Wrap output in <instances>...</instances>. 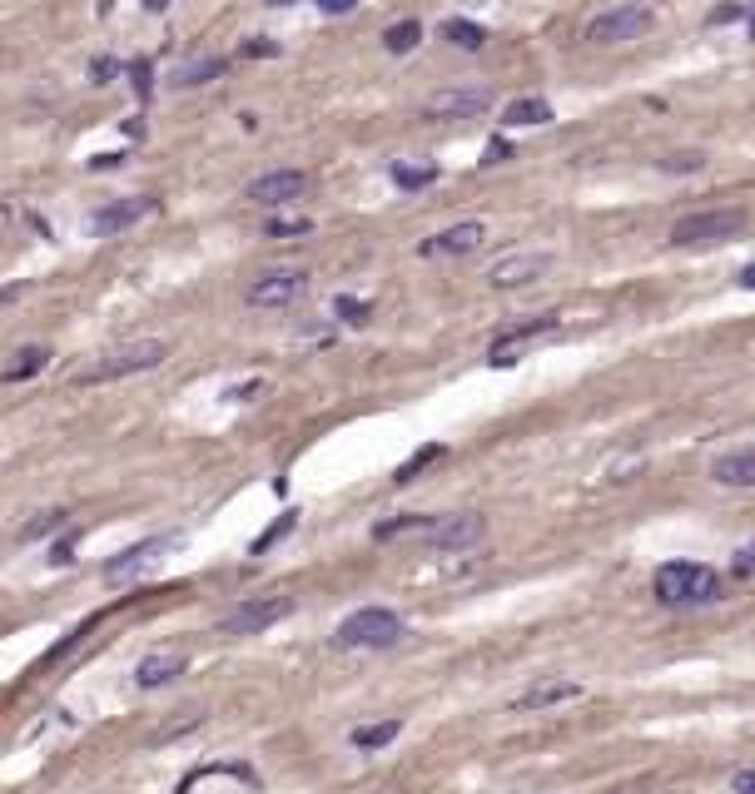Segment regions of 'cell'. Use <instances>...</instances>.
Segmentation results:
<instances>
[{
  "label": "cell",
  "instance_id": "1",
  "mask_svg": "<svg viewBox=\"0 0 755 794\" xmlns=\"http://www.w3.org/2000/svg\"><path fill=\"white\" fill-rule=\"evenodd\" d=\"M656 601L661 606H676V611H696V606H716L721 601V571L701 566V561H666L651 581Z\"/></svg>",
  "mask_w": 755,
  "mask_h": 794
},
{
  "label": "cell",
  "instance_id": "2",
  "mask_svg": "<svg viewBox=\"0 0 755 794\" xmlns=\"http://www.w3.org/2000/svg\"><path fill=\"white\" fill-rule=\"evenodd\" d=\"M169 358V343L164 338H130V343H120V348H110V353H100L95 363H85L80 373H75V383L80 388H100V383H120V378H135V373H150Z\"/></svg>",
  "mask_w": 755,
  "mask_h": 794
},
{
  "label": "cell",
  "instance_id": "3",
  "mask_svg": "<svg viewBox=\"0 0 755 794\" xmlns=\"http://www.w3.org/2000/svg\"><path fill=\"white\" fill-rule=\"evenodd\" d=\"M403 641V621H398V611H388V606H363V611H353L338 631H333V646L338 651H388V646H398Z\"/></svg>",
  "mask_w": 755,
  "mask_h": 794
},
{
  "label": "cell",
  "instance_id": "4",
  "mask_svg": "<svg viewBox=\"0 0 755 794\" xmlns=\"http://www.w3.org/2000/svg\"><path fill=\"white\" fill-rule=\"evenodd\" d=\"M746 229V209H701V214H686L671 224V244L676 249H706V244H726Z\"/></svg>",
  "mask_w": 755,
  "mask_h": 794
},
{
  "label": "cell",
  "instance_id": "5",
  "mask_svg": "<svg viewBox=\"0 0 755 794\" xmlns=\"http://www.w3.org/2000/svg\"><path fill=\"white\" fill-rule=\"evenodd\" d=\"M651 25H656V10L646 0H616V5H606L602 15L587 25V40L592 45H631Z\"/></svg>",
  "mask_w": 755,
  "mask_h": 794
},
{
  "label": "cell",
  "instance_id": "6",
  "mask_svg": "<svg viewBox=\"0 0 755 794\" xmlns=\"http://www.w3.org/2000/svg\"><path fill=\"white\" fill-rule=\"evenodd\" d=\"M303 293H308V273L303 268H264L249 288H244V303L259 308V313H284L294 308Z\"/></svg>",
  "mask_w": 755,
  "mask_h": 794
},
{
  "label": "cell",
  "instance_id": "7",
  "mask_svg": "<svg viewBox=\"0 0 755 794\" xmlns=\"http://www.w3.org/2000/svg\"><path fill=\"white\" fill-rule=\"evenodd\" d=\"M284 616H294V596H249L219 621V636H259Z\"/></svg>",
  "mask_w": 755,
  "mask_h": 794
},
{
  "label": "cell",
  "instance_id": "8",
  "mask_svg": "<svg viewBox=\"0 0 755 794\" xmlns=\"http://www.w3.org/2000/svg\"><path fill=\"white\" fill-rule=\"evenodd\" d=\"M179 546V531H164V536H145L140 546H130V551H120L115 561H105V581L110 586H130V581H140L145 571H150L159 556H169Z\"/></svg>",
  "mask_w": 755,
  "mask_h": 794
},
{
  "label": "cell",
  "instance_id": "9",
  "mask_svg": "<svg viewBox=\"0 0 755 794\" xmlns=\"http://www.w3.org/2000/svg\"><path fill=\"white\" fill-rule=\"evenodd\" d=\"M487 105H492L487 85H453V90H438L423 105V120H433V125H443V120H477V115H487Z\"/></svg>",
  "mask_w": 755,
  "mask_h": 794
},
{
  "label": "cell",
  "instance_id": "10",
  "mask_svg": "<svg viewBox=\"0 0 755 794\" xmlns=\"http://www.w3.org/2000/svg\"><path fill=\"white\" fill-rule=\"evenodd\" d=\"M547 268H552V254H507V259H497L482 273V283L507 293V288H527V283L547 278Z\"/></svg>",
  "mask_w": 755,
  "mask_h": 794
},
{
  "label": "cell",
  "instance_id": "11",
  "mask_svg": "<svg viewBox=\"0 0 755 794\" xmlns=\"http://www.w3.org/2000/svg\"><path fill=\"white\" fill-rule=\"evenodd\" d=\"M154 214V199L150 194H135V199H115V204H100L95 214H90V234L95 239H110V234H125V229H135L140 219H150Z\"/></svg>",
  "mask_w": 755,
  "mask_h": 794
},
{
  "label": "cell",
  "instance_id": "12",
  "mask_svg": "<svg viewBox=\"0 0 755 794\" xmlns=\"http://www.w3.org/2000/svg\"><path fill=\"white\" fill-rule=\"evenodd\" d=\"M487 536V517H477V512H457V517H443V522H433L428 527V541H433V551H472L477 541Z\"/></svg>",
  "mask_w": 755,
  "mask_h": 794
},
{
  "label": "cell",
  "instance_id": "13",
  "mask_svg": "<svg viewBox=\"0 0 755 794\" xmlns=\"http://www.w3.org/2000/svg\"><path fill=\"white\" fill-rule=\"evenodd\" d=\"M482 239H487V224L467 219V224H453V229H443V234L423 239V244H418V254H423V259H462V254H477V249H482Z\"/></svg>",
  "mask_w": 755,
  "mask_h": 794
},
{
  "label": "cell",
  "instance_id": "14",
  "mask_svg": "<svg viewBox=\"0 0 755 794\" xmlns=\"http://www.w3.org/2000/svg\"><path fill=\"white\" fill-rule=\"evenodd\" d=\"M303 189H308V174H303V169H274V174H259V179L244 189V199H254V204H264V209H279V204H294Z\"/></svg>",
  "mask_w": 755,
  "mask_h": 794
},
{
  "label": "cell",
  "instance_id": "15",
  "mask_svg": "<svg viewBox=\"0 0 755 794\" xmlns=\"http://www.w3.org/2000/svg\"><path fill=\"white\" fill-rule=\"evenodd\" d=\"M552 328H557L552 313H537V318H522V323L502 328V333L492 338V363H497V368L512 363V348H522V343H532V338H542V333H552Z\"/></svg>",
  "mask_w": 755,
  "mask_h": 794
},
{
  "label": "cell",
  "instance_id": "16",
  "mask_svg": "<svg viewBox=\"0 0 755 794\" xmlns=\"http://www.w3.org/2000/svg\"><path fill=\"white\" fill-rule=\"evenodd\" d=\"M184 665H189V656H184L179 646H169V651H150L145 661L135 665V685H140V690H159V685H169L174 675H184Z\"/></svg>",
  "mask_w": 755,
  "mask_h": 794
},
{
  "label": "cell",
  "instance_id": "17",
  "mask_svg": "<svg viewBox=\"0 0 755 794\" xmlns=\"http://www.w3.org/2000/svg\"><path fill=\"white\" fill-rule=\"evenodd\" d=\"M577 695H582V685H577V680L552 675V680H537L532 690H522L512 710H547V705H562V700H577Z\"/></svg>",
  "mask_w": 755,
  "mask_h": 794
},
{
  "label": "cell",
  "instance_id": "18",
  "mask_svg": "<svg viewBox=\"0 0 755 794\" xmlns=\"http://www.w3.org/2000/svg\"><path fill=\"white\" fill-rule=\"evenodd\" d=\"M711 482H721V487H755V447H741V452H726V457H716L711 462Z\"/></svg>",
  "mask_w": 755,
  "mask_h": 794
},
{
  "label": "cell",
  "instance_id": "19",
  "mask_svg": "<svg viewBox=\"0 0 755 794\" xmlns=\"http://www.w3.org/2000/svg\"><path fill=\"white\" fill-rule=\"evenodd\" d=\"M224 75V60L219 55H199V60H184L174 75H169V85L174 90H189V85H209V80H219Z\"/></svg>",
  "mask_w": 755,
  "mask_h": 794
},
{
  "label": "cell",
  "instance_id": "20",
  "mask_svg": "<svg viewBox=\"0 0 755 794\" xmlns=\"http://www.w3.org/2000/svg\"><path fill=\"white\" fill-rule=\"evenodd\" d=\"M403 735V720H378V725H358L348 740H353V750H363V755H373V750H383V745H393Z\"/></svg>",
  "mask_w": 755,
  "mask_h": 794
},
{
  "label": "cell",
  "instance_id": "21",
  "mask_svg": "<svg viewBox=\"0 0 755 794\" xmlns=\"http://www.w3.org/2000/svg\"><path fill=\"white\" fill-rule=\"evenodd\" d=\"M502 120H507V125H552V105H547L542 95H527V100H512V105L502 110Z\"/></svg>",
  "mask_w": 755,
  "mask_h": 794
},
{
  "label": "cell",
  "instance_id": "22",
  "mask_svg": "<svg viewBox=\"0 0 755 794\" xmlns=\"http://www.w3.org/2000/svg\"><path fill=\"white\" fill-rule=\"evenodd\" d=\"M443 40L457 45V50H482V45H487V30L472 25V20H462V15H453V20H443Z\"/></svg>",
  "mask_w": 755,
  "mask_h": 794
},
{
  "label": "cell",
  "instance_id": "23",
  "mask_svg": "<svg viewBox=\"0 0 755 794\" xmlns=\"http://www.w3.org/2000/svg\"><path fill=\"white\" fill-rule=\"evenodd\" d=\"M477 571H487V556H472V551H448L443 556V581H467Z\"/></svg>",
  "mask_w": 755,
  "mask_h": 794
},
{
  "label": "cell",
  "instance_id": "24",
  "mask_svg": "<svg viewBox=\"0 0 755 794\" xmlns=\"http://www.w3.org/2000/svg\"><path fill=\"white\" fill-rule=\"evenodd\" d=\"M418 35H423L418 20H398V25L383 30V45H388V55H408V50L418 45Z\"/></svg>",
  "mask_w": 755,
  "mask_h": 794
},
{
  "label": "cell",
  "instance_id": "25",
  "mask_svg": "<svg viewBox=\"0 0 755 794\" xmlns=\"http://www.w3.org/2000/svg\"><path fill=\"white\" fill-rule=\"evenodd\" d=\"M45 358H50L45 348H20V353H15V363L5 368V383H25V378H35V373L45 368Z\"/></svg>",
  "mask_w": 755,
  "mask_h": 794
},
{
  "label": "cell",
  "instance_id": "26",
  "mask_svg": "<svg viewBox=\"0 0 755 794\" xmlns=\"http://www.w3.org/2000/svg\"><path fill=\"white\" fill-rule=\"evenodd\" d=\"M199 725H204V710H194V705H189V710H179V720L159 725V730H154V740H179V735H189V730H199Z\"/></svg>",
  "mask_w": 755,
  "mask_h": 794
},
{
  "label": "cell",
  "instance_id": "27",
  "mask_svg": "<svg viewBox=\"0 0 755 794\" xmlns=\"http://www.w3.org/2000/svg\"><path fill=\"white\" fill-rule=\"evenodd\" d=\"M438 179V169L433 164H393V184H403V189H423V184H433Z\"/></svg>",
  "mask_w": 755,
  "mask_h": 794
},
{
  "label": "cell",
  "instance_id": "28",
  "mask_svg": "<svg viewBox=\"0 0 755 794\" xmlns=\"http://www.w3.org/2000/svg\"><path fill=\"white\" fill-rule=\"evenodd\" d=\"M661 169L666 174H696V169H706V154L701 149H681V154H666Z\"/></svg>",
  "mask_w": 755,
  "mask_h": 794
},
{
  "label": "cell",
  "instance_id": "29",
  "mask_svg": "<svg viewBox=\"0 0 755 794\" xmlns=\"http://www.w3.org/2000/svg\"><path fill=\"white\" fill-rule=\"evenodd\" d=\"M313 229V219H269L264 224V239H299Z\"/></svg>",
  "mask_w": 755,
  "mask_h": 794
},
{
  "label": "cell",
  "instance_id": "30",
  "mask_svg": "<svg viewBox=\"0 0 755 794\" xmlns=\"http://www.w3.org/2000/svg\"><path fill=\"white\" fill-rule=\"evenodd\" d=\"M333 313H338V318H343V323H348V328H363V323H368V313H373V308H368V303H358V298H348V293H343V298H338V303H333Z\"/></svg>",
  "mask_w": 755,
  "mask_h": 794
},
{
  "label": "cell",
  "instance_id": "31",
  "mask_svg": "<svg viewBox=\"0 0 755 794\" xmlns=\"http://www.w3.org/2000/svg\"><path fill=\"white\" fill-rule=\"evenodd\" d=\"M736 20H751V5H716V10L706 15V25H711V30H721V25H736Z\"/></svg>",
  "mask_w": 755,
  "mask_h": 794
},
{
  "label": "cell",
  "instance_id": "32",
  "mask_svg": "<svg viewBox=\"0 0 755 794\" xmlns=\"http://www.w3.org/2000/svg\"><path fill=\"white\" fill-rule=\"evenodd\" d=\"M299 527V517H294V512H284V517H279V522H274V527L264 531V536H259V541H254V551H269V546H274V541H279V536H289V531Z\"/></svg>",
  "mask_w": 755,
  "mask_h": 794
},
{
  "label": "cell",
  "instance_id": "33",
  "mask_svg": "<svg viewBox=\"0 0 755 794\" xmlns=\"http://www.w3.org/2000/svg\"><path fill=\"white\" fill-rule=\"evenodd\" d=\"M731 571H736V576H751V571H755V541H746V546L736 551V561H731Z\"/></svg>",
  "mask_w": 755,
  "mask_h": 794
},
{
  "label": "cell",
  "instance_id": "34",
  "mask_svg": "<svg viewBox=\"0 0 755 794\" xmlns=\"http://www.w3.org/2000/svg\"><path fill=\"white\" fill-rule=\"evenodd\" d=\"M438 452H443V447H423V452H418V457H413V462H408V467H403V472H398V482H413V472H418V467H423V462H433V457H438Z\"/></svg>",
  "mask_w": 755,
  "mask_h": 794
},
{
  "label": "cell",
  "instance_id": "35",
  "mask_svg": "<svg viewBox=\"0 0 755 794\" xmlns=\"http://www.w3.org/2000/svg\"><path fill=\"white\" fill-rule=\"evenodd\" d=\"M60 517H65V512H45V522H35V527H25V531H20V536L30 541V536H40V531H55V527H60Z\"/></svg>",
  "mask_w": 755,
  "mask_h": 794
},
{
  "label": "cell",
  "instance_id": "36",
  "mask_svg": "<svg viewBox=\"0 0 755 794\" xmlns=\"http://www.w3.org/2000/svg\"><path fill=\"white\" fill-rule=\"evenodd\" d=\"M130 75H135V90H140V95H150V65H145V60H135V65H130Z\"/></svg>",
  "mask_w": 755,
  "mask_h": 794
},
{
  "label": "cell",
  "instance_id": "37",
  "mask_svg": "<svg viewBox=\"0 0 755 794\" xmlns=\"http://www.w3.org/2000/svg\"><path fill=\"white\" fill-rule=\"evenodd\" d=\"M413 527H423V517H403V522H383V527H378V536H393V531H413Z\"/></svg>",
  "mask_w": 755,
  "mask_h": 794
},
{
  "label": "cell",
  "instance_id": "38",
  "mask_svg": "<svg viewBox=\"0 0 755 794\" xmlns=\"http://www.w3.org/2000/svg\"><path fill=\"white\" fill-rule=\"evenodd\" d=\"M731 790H736V794H755V770H741V775L731 780Z\"/></svg>",
  "mask_w": 755,
  "mask_h": 794
},
{
  "label": "cell",
  "instance_id": "39",
  "mask_svg": "<svg viewBox=\"0 0 755 794\" xmlns=\"http://www.w3.org/2000/svg\"><path fill=\"white\" fill-rule=\"evenodd\" d=\"M318 5H323V10H328V15H348V10H353V5H358V0H318Z\"/></svg>",
  "mask_w": 755,
  "mask_h": 794
},
{
  "label": "cell",
  "instance_id": "40",
  "mask_svg": "<svg viewBox=\"0 0 755 794\" xmlns=\"http://www.w3.org/2000/svg\"><path fill=\"white\" fill-rule=\"evenodd\" d=\"M115 70H120L115 60H100V65H95V75H100V85H110V75H115Z\"/></svg>",
  "mask_w": 755,
  "mask_h": 794
},
{
  "label": "cell",
  "instance_id": "41",
  "mask_svg": "<svg viewBox=\"0 0 755 794\" xmlns=\"http://www.w3.org/2000/svg\"><path fill=\"white\" fill-rule=\"evenodd\" d=\"M736 283H741V288H755V264L741 268V273H736Z\"/></svg>",
  "mask_w": 755,
  "mask_h": 794
},
{
  "label": "cell",
  "instance_id": "42",
  "mask_svg": "<svg viewBox=\"0 0 755 794\" xmlns=\"http://www.w3.org/2000/svg\"><path fill=\"white\" fill-rule=\"evenodd\" d=\"M145 5H150V10H169L174 0H145Z\"/></svg>",
  "mask_w": 755,
  "mask_h": 794
},
{
  "label": "cell",
  "instance_id": "43",
  "mask_svg": "<svg viewBox=\"0 0 755 794\" xmlns=\"http://www.w3.org/2000/svg\"><path fill=\"white\" fill-rule=\"evenodd\" d=\"M746 35L755 40V5H751V20H746Z\"/></svg>",
  "mask_w": 755,
  "mask_h": 794
},
{
  "label": "cell",
  "instance_id": "44",
  "mask_svg": "<svg viewBox=\"0 0 755 794\" xmlns=\"http://www.w3.org/2000/svg\"><path fill=\"white\" fill-rule=\"evenodd\" d=\"M264 5H294V0H264Z\"/></svg>",
  "mask_w": 755,
  "mask_h": 794
}]
</instances>
